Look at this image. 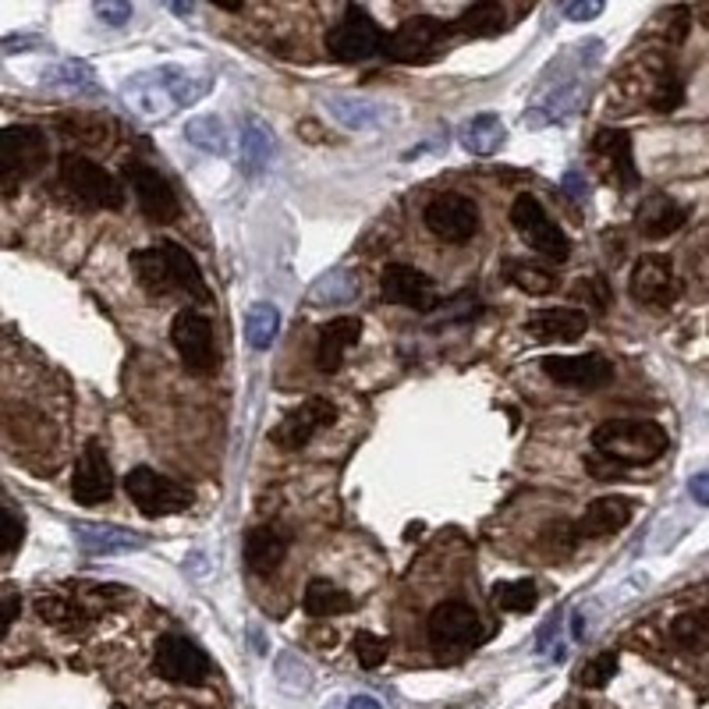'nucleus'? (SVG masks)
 Instances as JSON below:
<instances>
[{"label":"nucleus","mask_w":709,"mask_h":709,"mask_svg":"<svg viewBox=\"0 0 709 709\" xmlns=\"http://www.w3.org/2000/svg\"><path fill=\"white\" fill-rule=\"evenodd\" d=\"M589 444L618 465H653L667 454L671 440L653 419H607L592 430Z\"/></svg>","instance_id":"f257e3e1"},{"label":"nucleus","mask_w":709,"mask_h":709,"mask_svg":"<svg viewBox=\"0 0 709 709\" xmlns=\"http://www.w3.org/2000/svg\"><path fill=\"white\" fill-rule=\"evenodd\" d=\"M202 89H207V82H199V78H192L181 68H156V71L132 75L124 82V100L142 118H164L170 110L202 97Z\"/></svg>","instance_id":"f03ea898"},{"label":"nucleus","mask_w":709,"mask_h":709,"mask_svg":"<svg viewBox=\"0 0 709 709\" xmlns=\"http://www.w3.org/2000/svg\"><path fill=\"white\" fill-rule=\"evenodd\" d=\"M57 181L60 188L89 210H121L124 207V185L110 175L107 167L89 160L82 153H65L57 164Z\"/></svg>","instance_id":"7ed1b4c3"},{"label":"nucleus","mask_w":709,"mask_h":709,"mask_svg":"<svg viewBox=\"0 0 709 709\" xmlns=\"http://www.w3.org/2000/svg\"><path fill=\"white\" fill-rule=\"evenodd\" d=\"M51 160V142L33 124H8L0 132V188L4 196L19 192V185L36 178Z\"/></svg>","instance_id":"20e7f679"},{"label":"nucleus","mask_w":709,"mask_h":709,"mask_svg":"<svg viewBox=\"0 0 709 709\" xmlns=\"http://www.w3.org/2000/svg\"><path fill=\"white\" fill-rule=\"evenodd\" d=\"M454 36L451 22H440L433 14H416V19H405L394 33H387L384 43V57L394 65H425L440 54V46Z\"/></svg>","instance_id":"39448f33"},{"label":"nucleus","mask_w":709,"mask_h":709,"mask_svg":"<svg viewBox=\"0 0 709 709\" xmlns=\"http://www.w3.org/2000/svg\"><path fill=\"white\" fill-rule=\"evenodd\" d=\"M124 490L135 500V508L146 518H167V514H181L196 503V494L188 490L185 483L167 479L160 472H153L146 465L132 468L124 476Z\"/></svg>","instance_id":"423d86ee"},{"label":"nucleus","mask_w":709,"mask_h":709,"mask_svg":"<svg viewBox=\"0 0 709 709\" xmlns=\"http://www.w3.org/2000/svg\"><path fill=\"white\" fill-rule=\"evenodd\" d=\"M384 43H387V33L376 19L366 11L352 4L348 14L330 29L326 33V51L334 60H344V65H355V60H369L376 54H384Z\"/></svg>","instance_id":"0eeeda50"},{"label":"nucleus","mask_w":709,"mask_h":709,"mask_svg":"<svg viewBox=\"0 0 709 709\" xmlns=\"http://www.w3.org/2000/svg\"><path fill=\"white\" fill-rule=\"evenodd\" d=\"M511 224L525 239V245L532 252H540L543 259H550V263H567V259H572V242H567V234L546 217V210L540 207V199H535V196L522 192L511 202Z\"/></svg>","instance_id":"6e6552de"},{"label":"nucleus","mask_w":709,"mask_h":709,"mask_svg":"<svg viewBox=\"0 0 709 709\" xmlns=\"http://www.w3.org/2000/svg\"><path fill=\"white\" fill-rule=\"evenodd\" d=\"M121 175H124V185L135 192L142 217H149L153 224H175V220L181 217V202H178L175 185H170L156 167L124 164Z\"/></svg>","instance_id":"1a4fd4ad"},{"label":"nucleus","mask_w":709,"mask_h":709,"mask_svg":"<svg viewBox=\"0 0 709 709\" xmlns=\"http://www.w3.org/2000/svg\"><path fill=\"white\" fill-rule=\"evenodd\" d=\"M422 220L440 242L451 245H465L479 234V207L462 192H444L433 202H425Z\"/></svg>","instance_id":"9d476101"},{"label":"nucleus","mask_w":709,"mask_h":709,"mask_svg":"<svg viewBox=\"0 0 709 709\" xmlns=\"http://www.w3.org/2000/svg\"><path fill=\"white\" fill-rule=\"evenodd\" d=\"M425 632H430V642L444 653H458V650H472L483 639V621L476 607H468L462 600H444L436 603L430 621H425Z\"/></svg>","instance_id":"9b49d317"},{"label":"nucleus","mask_w":709,"mask_h":709,"mask_svg":"<svg viewBox=\"0 0 709 709\" xmlns=\"http://www.w3.org/2000/svg\"><path fill=\"white\" fill-rule=\"evenodd\" d=\"M170 341L185 362L188 373L207 376L217 369V344H213V326L199 309H181L175 323H170Z\"/></svg>","instance_id":"f8f14e48"},{"label":"nucleus","mask_w":709,"mask_h":709,"mask_svg":"<svg viewBox=\"0 0 709 709\" xmlns=\"http://www.w3.org/2000/svg\"><path fill=\"white\" fill-rule=\"evenodd\" d=\"M334 419H337V408L330 405L326 398H309L298 408H291V412L274 425L270 444L277 451H302L320 430L334 425Z\"/></svg>","instance_id":"ddd939ff"},{"label":"nucleus","mask_w":709,"mask_h":709,"mask_svg":"<svg viewBox=\"0 0 709 709\" xmlns=\"http://www.w3.org/2000/svg\"><path fill=\"white\" fill-rule=\"evenodd\" d=\"M156 671L175 685H202L210 674V656L185 635H164L156 642Z\"/></svg>","instance_id":"4468645a"},{"label":"nucleus","mask_w":709,"mask_h":709,"mask_svg":"<svg viewBox=\"0 0 709 709\" xmlns=\"http://www.w3.org/2000/svg\"><path fill=\"white\" fill-rule=\"evenodd\" d=\"M71 497L82 508H100V503L114 497V472H110V462L97 440L86 444V451L78 454L71 472Z\"/></svg>","instance_id":"2eb2a0df"},{"label":"nucleus","mask_w":709,"mask_h":709,"mask_svg":"<svg viewBox=\"0 0 709 709\" xmlns=\"http://www.w3.org/2000/svg\"><path fill=\"white\" fill-rule=\"evenodd\" d=\"M632 298L645 306H671L677 295H682V284H677L674 263L664 252H645L632 270Z\"/></svg>","instance_id":"dca6fc26"},{"label":"nucleus","mask_w":709,"mask_h":709,"mask_svg":"<svg viewBox=\"0 0 709 709\" xmlns=\"http://www.w3.org/2000/svg\"><path fill=\"white\" fill-rule=\"evenodd\" d=\"M540 366L550 380L561 384V387L596 390V387H607L613 380V362L596 355V352H589V355H546Z\"/></svg>","instance_id":"f3484780"},{"label":"nucleus","mask_w":709,"mask_h":709,"mask_svg":"<svg viewBox=\"0 0 709 709\" xmlns=\"http://www.w3.org/2000/svg\"><path fill=\"white\" fill-rule=\"evenodd\" d=\"M132 274L135 284L146 295L153 298H167V295H178L181 291V280H178V266H175V252H170V242L164 245H153V248H135L132 256Z\"/></svg>","instance_id":"a211bd4d"},{"label":"nucleus","mask_w":709,"mask_h":709,"mask_svg":"<svg viewBox=\"0 0 709 709\" xmlns=\"http://www.w3.org/2000/svg\"><path fill=\"white\" fill-rule=\"evenodd\" d=\"M380 291H384V302H390V306H405V309H419V312L436 306L433 280L408 263L387 266L384 277H380Z\"/></svg>","instance_id":"6ab92c4d"},{"label":"nucleus","mask_w":709,"mask_h":709,"mask_svg":"<svg viewBox=\"0 0 709 709\" xmlns=\"http://www.w3.org/2000/svg\"><path fill=\"white\" fill-rule=\"evenodd\" d=\"M525 330L535 337V341H561V344H575L586 337L589 330V317L581 309H567V306H557V309H540L532 312L525 320Z\"/></svg>","instance_id":"aec40b11"},{"label":"nucleus","mask_w":709,"mask_h":709,"mask_svg":"<svg viewBox=\"0 0 709 709\" xmlns=\"http://www.w3.org/2000/svg\"><path fill=\"white\" fill-rule=\"evenodd\" d=\"M592 153L603 160V170L618 185H639V170L632 160V135L618 129H600L592 135Z\"/></svg>","instance_id":"412c9836"},{"label":"nucleus","mask_w":709,"mask_h":709,"mask_svg":"<svg viewBox=\"0 0 709 709\" xmlns=\"http://www.w3.org/2000/svg\"><path fill=\"white\" fill-rule=\"evenodd\" d=\"M632 518H635V500L632 497H600V500L589 503L575 529H578L581 540H592V535L621 532L628 522H632Z\"/></svg>","instance_id":"4be33fe9"},{"label":"nucleus","mask_w":709,"mask_h":709,"mask_svg":"<svg viewBox=\"0 0 709 709\" xmlns=\"http://www.w3.org/2000/svg\"><path fill=\"white\" fill-rule=\"evenodd\" d=\"M362 341V320L358 317H337L320 326V341H317V366L320 373H337L344 352L355 348Z\"/></svg>","instance_id":"5701e85b"},{"label":"nucleus","mask_w":709,"mask_h":709,"mask_svg":"<svg viewBox=\"0 0 709 709\" xmlns=\"http://www.w3.org/2000/svg\"><path fill=\"white\" fill-rule=\"evenodd\" d=\"M635 220H639V231L645 234V239L660 242V239H671L674 231L685 228L688 210L682 207V202H674L671 196L656 192V196H650V199L642 202L639 213H635Z\"/></svg>","instance_id":"b1692460"},{"label":"nucleus","mask_w":709,"mask_h":709,"mask_svg":"<svg viewBox=\"0 0 709 709\" xmlns=\"http://www.w3.org/2000/svg\"><path fill=\"white\" fill-rule=\"evenodd\" d=\"M288 557V535L274 525H259L245 535V564L256 575H274Z\"/></svg>","instance_id":"393cba45"},{"label":"nucleus","mask_w":709,"mask_h":709,"mask_svg":"<svg viewBox=\"0 0 709 709\" xmlns=\"http://www.w3.org/2000/svg\"><path fill=\"white\" fill-rule=\"evenodd\" d=\"M78 546L86 550L92 557H110V554H121V550H139L146 546V540L129 529H114V525H82L75 532Z\"/></svg>","instance_id":"a878e982"},{"label":"nucleus","mask_w":709,"mask_h":709,"mask_svg":"<svg viewBox=\"0 0 709 709\" xmlns=\"http://www.w3.org/2000/svg\"><path fill=\"white\" fill-rule=\"evenodd\" d=\"M454 25V36H472V40H483V36H497L503 33L508 25V11L500 8V0H476L472 8H465V14Z\"/></svg>","instance_id":"bb28decb"},{"label":"nucleus","mask_w":709,"mask_h":709,"mask_svg":"<svg viewBox=\"0 0 709 709\" xmlns=\"http://www.w3.org/2000/svg\"><path fill=\"white\" fill-rule=\"evenodd\" d=\"M503 139H508V132H503V121L497 114H476L458 129V142L476 156H494L503 146Z\"/></svg>","instance_id":"cd10ccee"},{"label":"nucleus","mask_w":709,"mask_h":709,"mask_svg":"<svg viewBox=\"0 0 709 709\" xmlns=\"http://www.w3.org/2000/svg\"><path fill=\"white\" fill-rule=\"evenodd\" d=\"M302 607H306L309 618H337V613H352L355 600H352V592H344L341 586H334V581L312 578L306 586Z\"/></svg>","instance_id":"c85d7f7f"},{"label":"nucleus","mask_w":709,"mask_h":709,"mask_svg":"<svg viewBox=\"0 0 709 709\" xmlns=\"http://www.w3.org/2000/svg\"><path fill=\"white\" fill-rule=\"evenodd\" d=\"M503 280L522 288L525 295H550L557 291V277L546 270L540 263H529V259H503Z\"/></svg>","instance_id":"c756f323"},{"label":"nucleus","mask_w":709,"mask_h":709,"mask_svg":"<svg viewBox=\"0 0 709 709\" xmlns=\"http://www.w3.org/2000/svg\"><path fill=\"white\" fill-rule=\"evenodd\" d=\"M355 295H358V280L352 270H330L320 280H312L309 302L312 306H341V302H352Z\"/></svg>","instance_id":"7c9ffc66"},{"label":"nucleus","mask_w":709,"mask_h":709,"mask_svg":"<svg viewBox=\"0 0 709 709\" xmlns=\"http://www.w3.org/2000/svg\"><path fill=\"white\" fill-rule=\"evenodd\" d=\"M671 639L677 650H685V653H706L709 650V613H702V610L677 613L671 624Z\"/></svg>","instance_id":"2f4dec72"},{"label":"nucleus","mask_w":709,"mask_h":709,"mask_svg":"<svg viewBox=\"0 0 709 709\" xmlns=\"http://www.w3.org/2000/svg\"><path fill=\"white\" fill-rule=\"evenodd\" d=\"M274 156V135L263 121H248L242 132V167L248 175H259V170L270 164Z\"/></svg>","instance_id":"473e14b6"},{"label":"nucleus","mask_w":709,"mask_h":709,"mask_svg":"<svg viewBox=\"0 0 709 709\" xmlns=\"http://www.w3.org/2000/svg\"><path fill=\"white\" fill-rule=\"evenodd\" d=\"M43 86L60 92H86L97 89V78H92V68L82 65V60H60V65H51L43 71Z\"/></svg>","instance_id":"72a5a7b5"},{"label":"nucleus","mask_w":709,"mask_h":709,"mask_svg":"<svg viewBox=\"0 0 709 709\" xmlns=\"http://www.w3.org/2000/svg\"><path fill=\"white\" fill-rule=\"evenodd\" d=\"M277 330H280V317L274 306H256L245 317V341H248V348H256V352L270 348L277 341Z\"/></svg>","instance_id":"f704fd0d"},{"label":"nucleus","mask_w":709,"mask_h":709,"mask_svg":"<svg viewBox=\"0 0 709 709\" xmlns=\"http://www.w3.org/2000/svg\"><path fill=\"white\" fill-rule=\"evenodd\" d=\"M185 139L202 153H224V146H228L224 124H220V118H213V114H202V118L188 121L185 124Z\"/></svg>","instance_id":"c9c22d12"},{"label":"nucleus","mask_w":709,"mask_h":709,"mask_svg":"<svg viewBox=\"0 0 709 709\" xmlns=\"http://www.w3.org/2000/svg\"><path fill=\"white\" fill-rule=\"evenodd\" d=\"M540 603V589H535L532 578H518V581H500L497 586V607L508 613H529Z\"/></svg>","instance_id":"e433bc0d"},{"label":"nucleus","mask_w":709,"mask_h":709,"mask_svg":"<svg viewBox=\"0 0 709 709\" xmlns=\"http://www.w3.org/2000/svg\"><path fill=\"white\" fill-rule=\"evenodd\" d=\"M36 613L46 621V624H54V628H75V624H86V618L78 613L65 596H36Z\"/></svg>","instance_id":"4c0bfd02"},{"label":"nucleus","mask_w":709,"mask_h":709,"mask_svg":"<svg viewBox=\"0 0 709 709\" xmlns=\"http://www.w3.org/2000/svg\"><path fill=\"white\" fill-rule=\"evenodd\" d=\"M685 100V82H682V75H677L671 65L656 75V86H653V110H660V114H671V110H677Z\"/></svg>","instance_id":"58836bf2"},{"label":"nucleus","mask_w":709,"mask_h":709,"mask_svg":"<svg viewBox=\"0 0 709 709\" xmlns=\"http://www.w3.org/2000/svg\"><path fill=\"white\" fill-rule=\"evenodd\" d=\"M330 110H334V118L341 124H348V129H366L369 121H376V103L355 100V97H334L330 100Z\"/></svg>","instance_id":"ea45409f"},{"label":"nucleus","mask_w":709,"mask_h":709,"mask_svg":"<svg viewBox=\"0 0 709 709\" xmlns=\"http://www.w3.org/2000/svg\"><path fill=\"white\" fill-rule=\"evenodd\" d=\"M277 677H280L284 688L295 691V696H302V691H309V685H312L309 667H306L295 653H280V656H277Z\"/></svg>","instance_id":"a19ab883"},{"label":"nucleus","mask_w":709,"mask_h":709,"mask_svg":"<svg viewBox=\"0 0 709 709\" xmlns=\"http://www.w3.org/2000/svg\"><path fill=\"white\" fill-rule=\"evenodd\" d=\"M613 674H618V653H600L578 671V685L581 688H603L607 682H613Z\"/></svg>","instance_id":"79ce46f5"},{"label":"nucleus","mask_w":709,"mask_h":709,"mask_svg":"<svg viewBox=\"0 0 709 709\" xmlns=\"http://www.w3.org/2000/svg\"><path fill=\"white\" fill-rule=\"evenodd\" d=\"M355 656H358V664L366 667V671H376L387 660V653H390V645H387V639H380V635H373V632H358L355 635Z\"/></svg>","instance_id":"37998d69"},{"label":"nucleus","mask_w":709,"mask_h":709,"mask_svg":"<svg viewBox=\"0 0 709 709\" xmlns=\"http://www.w3.org/2000/svg\"><path fill=\"white\" fill-rule=\"evenodd\" d=\"M92 14H97L103 25L121 29L132 19V0H92Z\"/></svg>","instance_id":"c03bdc74"},{"label":"nucleus","mask_w":709,"mask_h":709,"mask_svg":"<svg viewBox=\"0 0 709 709\" xmlns=\"http://www.w3.org/2000/svg\"><path fill=\"white\" fill-rule=\"evenodd\" d=\"M25 540V522L22 514L14 511V503H4V557H14V550Z\"/></svg>","instance_id":"a18cd8bd"},{"label":"nucleus","mask_w":709,"mask_h":709,"mask_svg":"<svg viewBox=\"0 0 709 709\" xmlns=\"http://www.w3.org/2000/svg\"><path fill=\"white\" fill-rule=\"evenodd\" d=\"M575 298L581 302H592L596 309H607L610 306V291H607V280L603 277H586L575 284Z\"/></svg>","instance_id":"49530a36"},{"label":"nucleus","mask_w":709,"mask_h":709,"mask_svg":"<svg viewBox=\"0 0 709 709\" xmlns=\"http://www.w3.org/2000/svg\"><path fill=\"white\" fill-rule=\"evenodd\" d=\"M607 8V0H567V22H592V19H600Z\"/></svg>","instance_id":"de8ad7c7"},{"label":"nucleus","mask_w":709,"mask_h":709,"mask_svg":"<svg viewBox=\"0 0 709 709\" xmlns=\"http://www.w3.org/2000/svg\"><path fill=\"white\" fill-rule=\"evenodd\" d=\"M688 8L682 4V8H671L667 14H664V22H667V40L677 46V43H685V36H688Z\"/></svg>","instance_id":"09e8293b"},{"label":"nucleus","mask_w":709,"mask_h":709,"mask_svg":"<svg viewBox=\"0 0 709 709\" xmlns=\"http://www.w3.org/2000/svg\"><path fill=\"white\" fill-rule=\"evenodd\" d=\"M688 490H691V497H696V500L702 503V508H709V472H706V476H696V479H691V483H688Z\"/></svg>","instance_id":"8fccbe9b"},{"label":"nucleus","mask_w":709,"mask_h":709,"mask_svg":"<svg viewBox=\"0 0 709 709\" xmlns=\"http://www.w3.org/2000/svg\"><path fill=\"white\" fill-rule=\"evenodd\" d=\"M14 618H19V596L8 592V596H4V632L14 624Z\"/></svg>","instance_id":"3c124183"},{"label":"nucleus","mask_w":709,"mask_h":709,"mask_svg":"<svg viewBox=\"0 0 709 709\" xmlns=\"http://www.w3.org/2000/svg\"><path fill=\"white\" fill-rule=\"evenodd\" d=\"M564 188H572V196H575V199H581V196H586V181H581V178H578V170H572V175H567V178H564Z\"/></svg>","instance_id":"603ef678"},{"label":"nucleus","mask_w":709,"mask_h":709,"mask_svg":"<svg viewBox=\"0 0 709 709\" xmlns=\"http://www.w3.org/2000/svg\"><path fill=\"white\" fill-rule=\"evenodd\" d=\"M167 4H170V11L178 14V19H188V14H192V4H196V0H167Z\"/></svg>","instance_id":"864d4df0"},{"label":"nucleus","mask_w":709,"mask_h":709,"mask_svg":"<svg viewBox=\"0 0 709 709\" xmlns=\"http://www.w3.org/2000/svg\"><path fill=\"white\" fill-rule=\"evenodd\" d=\"M348 709H384V706L376 702L373 696H355V699L348 702Z\"/></svg>","instance_id":"5fc2aeb1"},{"label":"nucleus","mask_w":709,"mask_h":709,"mask_svg":"<svg viewBox=\"0 0 709 709\" xmlns=\"http://www.w3.org/2000/svg\"><path fill=\"white\" fill-rule=\"evenodd\" d=\"M210 4H217L220 11H242L245 0H210Z\"/></svg>","instance_id":"6e6d98bb"},{"label":"nucleus","mask_w":709,"mask_h":709,"mask_svg":"<svg viewBox=\"0 0 709 709\" xmlns=\"http://www.w3.org/2000/svg\"><path fill=\"white\" fill-rule=\"evenodd\" d=\"M252 645H256L259 653L266 650V639H263V632H252Z\"/></svg>","instance_id":"4d7b16f0"},{"label":"nucleus","mask_w":709,"mask_h":709,"mask_svg":"<svg viewBox=\"0 0 709 709\" xmlns=\"http://www.w3.org/2000/svg\"><path fill=\"white\" fill-rule=\"evenodd\" d=\"M564 709H592V706L589 702H567Z\"/></svg>","instance_id":"13d9d810"}]
</instances>
